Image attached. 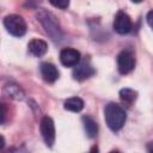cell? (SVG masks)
Wrapping results in <instances>:
<instances>
[{"label": "cell", "mask_w": 153, "mask_h": 153, "mask_svg": "<svg viewBox=\"0 0 153 153\" xmlns=\"http://www.w3.org/2000/svg\"><path fill=\"white\" fill-rule=\"evenodd\" d=\"M104 117H105V122L108 127L114 131L120 130L124 126L126 120H127L124 109L116 103H109L105 106Z\"/></svg>", "instance_id": "cell-1"}, {"label": "cell", "mask_w": 153, "mask_h": 153, "mask_svg": "<svg viewBox=\"0 0 153 153\" xmlns=\"http://www.w3.org/2000/svg\"><path fill=\"white\" fill-rule=\"evenodd\" d=\"M37 18L38 20L41 22V24L43 25L45 32L54 39V41H59L61 39L62 37V31H61V27L59 25V23L56 22L55 17L47 12V11H41L38 14H37Z\"/></svg>", "instance_id": "cell-2"}, {"label": "cell", "mask_w": 153, "mask_h": 153, "mask_svg": "<svg viewBox=\"0 0 153 153\" xmlns=\"http://www.w3.org/2000/svg\"><path fill=\"white\" fill-rule=\"evenodd\" d=\"M4 26L8 33L16 37H22L26 32V23L18 14H10L4 18Z\"/></svg>", "instance_id": "cell-3"}, {"label": "cell", "mask_w": 153, "mask_h": 153, "mask_svg": "<svg viewBox=\"0 0 153 153\" xmlns=\"http://www.w3.org/2000/svg\"><path fill=\"white\" fill-rule=\"evenodd\" d=\"M39 130H41V134H42V137H43L45 145L48 147H51L54 145V142H55V126H54V121L50 117L44 116L41 120Z\"/></svg>", "instance_id": "cell-4"}, {"label": "cell", "mask_w": 153, "mask_h": 153, "mask_svg": "<svg viewBox=\"0 0 153 153\" xmlns=\"http://www.w3.org/2000/svg\"><path fill=\"white\" fill-rule=\"evenodd\" d=\"M135 67V57L131 51L123 50L117 56V68L121 74L130 73Z\"/></svg>", "instance_id": "cell-5"}, {"label": "cell", "mask_w": 153, "mask_h": 153, "mask_svg": "<svg viewBox=\"0 0 153 153\" xmlns=\"http://www.w3.org/2000/svg\"><path fill=\"white\" fill-rule=\"evenodd\" d=\"M112 26H114V30L117 33H120V35H127L128 32L131 31L133 24H131L130 17L127 13H124L123 11H120L115 16Z\"/></svg>", "instance_id": "cell-6"}, {"label": "cell", "mask_w": 153, "mask_h": 153, "mask_svg": "<svg viewBox=\"0 0 153 153\" xmlns=\"http://www.w3.org/2000/svg\"><path fill=\"white\" fill-rule=\"evenodd\" d=\"M60 61L65 67H75L80 61V53L73 48H65L60 53Z\"/></svg>", "instance_id": "cell-7"}, {"label": "cell", "mask_w": 153, "mask_h": 153, "mask_svg": "<svg viewBox=\"0 0 153 153\" xmlns=\"http://www.w3.org/2000/svg\"><path fill=\"white\" fill-rule=\"evenodd\" d=\"M96 73L94 68L88 63H80L76 65V67L73 71V79L76 81H84L88 78H91Z\"/></svg>", "instance_id": "cell-8"}, {"label": "cell", "mask_w": 153, "mask_h": 153, "mask_svg": "<svg viewBox=\"0 0 153 153\" xmlns=\"http://www.w3.org/2000/svg\"><path fill=\"white\" fill-rule=\"evenodd\" d=\"M41 74L43 76V79L48 82H54L57 80L59 78V71L57 68L53 65V63H49V62H43L41 65Z\"/></svg>", "instance_id": "cell-9"}, {"label": "cell", "mask_w": 153, "mask_h": 153, "mask_svg": "<svg viewBox=\"0 0 153 153\" xmlns=\"http://www.w3.org/2000/svg\"><path fill=\"white\" fill-rule=\"evenodd\" d=\"M27 49L30 51V54H32L33 56H43L47 50H48V44L43 41V39H38V38H35V39H31L27 44Z\"/></svg>", "instance_id": "cell-10"}, {"label": "cell", "mask_w": 153, "mask_h": 153, "mask_svg": "<svg viewBox=\"0 0 153 153\" xmlns=\"http://www.w3.org/2000/svg\"><path fill=\"white\" fill-rule=\"evenodd\" d=\"M82 123H84V128H85V131H86L87 136L91 137V139L96 137L97 134H98L97 122L90 116H82Z\"/></svg>", "instance_id": "cell-11"}, {"label": "cell", "mask_w": 153, "mask_h": 153, "mask_svg": "<svg viewBox=\"0 0 153 153\" xmlns=\"http://www.w3.org/2000/svg\"><path fill=\"white\" fill-rule=\"evenodd\" d=\"M63 108L68 111H73V112H79L84 109V100L79 97H73V98H68Z\"/></svg>", "instance_id": "cell-12"}, {"label": "cell", "mask_w": 153, "mask_h": 153, "mask_svg": "<svg viewBox=\"0 0 153 153\" xmlns=\"http://www.w3.org/2000/svg\"><path fill=\"white\" fill-rule=\"evenodd\" d=\"M136 97H137V92L131 88H122L120 91V98L127 105H131L135 102Z\"/></svg>", "instance_id": "cell-13"}, {"label": "cell", "mask_w": 153, "mask_h": 153, "mask_svg": "<svg viewBox=\"0 0 153 153\" xmlns=\"http://www.w3.org/2000/svg\"><path fill=\"white\" fill-rule=\"evenodd\" d=\"M5 90H8V94L16 99H22L24 93L22 92L20 87L17 86V85H8V86H5Z\"/></svg>", "instance_id": "cell-14"}, {"label": "cell", "mask_w": 153, "mask_h": 153, "mask_svg": "<svg viewBox=\"0 0 153 153\" xmlns=\"http://www.w3.org/2000/svg\"><path fill=\"white\" fill-rule=\"evenodd\" d=\"M49 2L54 7H57L61 10H66L69 6V0H49Z\"/></svg>", "instance_id": "cell-15"}, {"label": "cell", "mask_w": 153, "mask_h": 153, "mask_svg": "<svg viewBox=\"0 0 153 153\" xmlns=\"http://www.w3.org/2000/svg\"><path fill=\"white\" fill-rule=\"evenodd\" d=\"M146 19H147V23H148L149 27L153 30V10H152V11H149V12L147 13V17H146Z\"/></svg>", "instance_id": "cell-16"}, {"label": "cell", "mask_w": 153, "mask_h": 153, "mask_svg": "<svg viewBox=\"0 0 153 153\" xmlns=\"http://www.w3.org/2000/svg\"><path fill=\"white\" fill-rule=\"evenodd\" d=\"M147 149H148L149 152H153V142H152V143H149V145L147 146Z\"/></svg>", "instance_id": "cell-17"}, {"label": "cell", "mask_w": 153, "mask_h": 153, "mask_svg": "<svg viewBox=\"0 0 153 153\" xmlns=\"http://www.w3.org/2000/svg\"><path fill=\"white\" fill-rule=\"evenodd\" d=\"M131 1H133V2H135V4H139V2H141L142 0H131Z\"/></svg>", "instance_id": "cell-18"}]
</instances>
